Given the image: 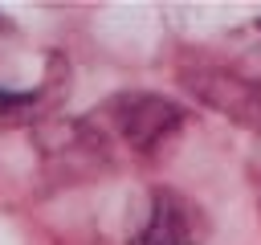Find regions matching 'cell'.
<instances>
[{
	"instance_id": "obj_1",
	"label": "cell",
	"mask_w": 261,
	"mask_h": 245,
	"mask_svg": "<svg viewBox=\"0 0 261 245\" xmlns=\"http://www.w3.org/2000/svg\"><path fill=\"white\" fill-rule=\"evenodd\" d=\"M175 78L208 110L261 131V24L241 29L228 53L188 49L175 65Z\"/></svg>"
},
{
	"instance_id": "obj_2",
	"label": "cell",
	"mask_w": 261,
	"mask_h": 245,
	"mask_svg": "<svg viewBox=\"0 0 261 245\" xmlns=\"http://www.w3.org/2000/svg\"><path fill=\"white\" fill-rule=\"evenodd\" d=\"M106 147H122L130 159L139 163H155L171 151V143L179 139L184 122H188V110L163 94H147V90H122L114 98L102 102V110L90 118Z\"/></svg>"
},
{
	"instance_id": "obj_3",
	"label": "cell",
	"mask_w": 261,
	"mask_h": 245,
	"mask_svg": "<svg viewBox=\"0 0 261 245\" xmlns=\"http://www.w3.org/2000/svg\"><path fill=\"white\" fill-rule=\"evenodd\" d=\"M208 216L179 188H151L139 220L126 233V245H204Z\"/></svg>"
},
{
	"instance_id": "obj_4",
	"label": "cell",
	"mask_w": 261,
	"mask_h": 245,
	"mask_svg": "<svg viewBox=\"0 0 261 245\" xmlns=\"http://www.w3.org/2000/svg\"><path fill=\"white\" fill-rule=\"evenodd\" d=\"M69 86V65L53 53L45 78H37L33 86H12L0 82V127H20V122H37L45 110H53L61 102Z\"/></svg>"
},
{
	"instance_id": "obj_5",
	"label": "cell",
	"mask_w": 261,
	"mask_h": 245,
	"mask_svg": "<svg viewBox=\"0 0 261 245\" xmlns=\"http://www.w3.org/2000/svg\"><path fill=\"white\" fill-rule=\"evenodd\" d=\"M249 180H253V196H257V212H261V139H257V151L249 159Z\"/></svg>"
}]
</instances>
